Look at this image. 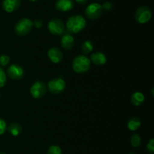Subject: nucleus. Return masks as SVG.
<instances>
[{"instance_id": "f257e3e1", "label": "nucleus", "mask_w": 154, "mask_h": 154, "mask_svg": "<svg viewBox=\"0 0 154 154\" xmlns=\"http://www.w3.org/2000/svg\"><path fill=\"white\" fill-rule=\"evenodd\" d=\"M87 26V21L81 15L71 16L66 22V29L71 33H78Z\"/></svg>"}, {"instance_id": "f03ea898", "label": "nucleus", "mask_w": 154, "mask_h": 154, "mask_svg": "<svg viewBox=\"0 0 154 154\" xmlns=\"http://www.w3.org/2000/svg\"><path fill=\"white\" fill-rule=\"evenodd\" d=\"M91 61L85 55H78L74 58L72 62V68L75 72L84 73L87 72L90 67Z\"/></svg>"}, {"instance_id": "7ed1b4c3", "label": "nucleus", "mask_w": 154, "mask_h": 154, "mask_svg": "<svg viewBox=\"0 0 154 154\" xmlns=\"http://www.w3.org/2000/svg\"><path fill=\"white\" fill-rule=\"evenodd\" d=\"M33 27V22L29 18H22L16 24L14 32L17 36H24L29 34Z\"/></svg>"}, {"instance_id": "20e7f679", "label": "nucleus", "mask_w": 154, "mask_h": 154, "mask_svg": "<svg viewBox=\"0 0 154 154\" xmlns=\"http://www.w3.org/2000/svg\"><path fill=\"white\" fill-rule=\"evenodd\" d=\"M152 17V12L147 6H141L137 9L135 12V21L138 24H144L148 22Z\"/></svg>"}, {"instance_id": "39448f33", "label": "nucleus", "mask_w": 154, "mask_h": 154, "mask_svg": "<svg viewBox=\"0 0 154 154\" xmlns=\"http://www.w3.org/2000/svg\"><path fill=\"white\" fill-rule=\"evenodd\" d=\"M48 88L52 94L58 95L66 88V82L62 78H56L51 80L48 84Z\"/></svg>"}, {"instance_id": "423d86ee", "label": "nucleus", "mask_w": 154, "mask_h": 154, "mask_svg": "<svg viewBox=\"0 0 154 154\" xmlns=\"http://www.w3.org/2000/svg\"><path fill=\"white\" fill-rule=\"evenodd\" d=\"M102 5L99 3H92L89 5L85 10V14L87 18L90 20H96L102 14Z\"/></svg>"}, {"instance_id": "0eeeda50", "label": "nucleus", "mask_w": 154, "mask_h": 154, "mask_svg": "<svg viewBox=\"0 0 154 154\" xmlns=\"http://www.w3.org/2000/svg\"><path fill=\"white\" fill-rule=\"evenodd\" d=\"M48 30L53 35H62L65 31V24L60 19L54 18L51 20L48 24Z\"/></svg>"}, {"instance_id": "6e6552de", "label": "nucleus", "mask_w": 154, "mask_h": 154, "mask_svg": "<svg viewBox=\"0 0 154 154\" xmlns=\"http://www.w3.org/2000/svg\"><path fill=\"white\" fill-rule=\"evenodd\" d=\"M47 91L46 85L42 81H37L33 83L30 88V94L34 98H41L45 95Z\"/></svg>"}, {"instance_id": "1a4fd4ad", "label": "nucleus", "mask_w": 154, "mask_h": 154, "mask_svg": "<svg viewBox=\"0 0 154 154\" xmlns=\"http://www.w3.org/2000/svg\"><path fill=\"white\" fill-rule=\"evenodd\" d=\"M7 73L11 79L18 80L23 77L24 70L20 65L12 64L8 68Z\"/></svg>"}, {"instance_id": "9d476101", "label": "nucleus", "mask_w": 154, "mask_h": 154, "mask_svg": "<svg viewBox=\"0 0 154 154\" xmlns=\"http://www.w3.org/2000/svg\"><path fill=\"white\" fill-rule=\"evenodd\" d=\"M48 55L51 61H52L54 63H60L63 59V52L58 48H56V47L50 48L48 52Z\"/></svg>"}, {"instance_id": "9b49d317", "label": "nucleus", "mask_w": 154, "mask_h": 154, "mask_svg": "<svg viewBox=\"0 0 154 154\" xmlns=\"http://www.w3.org/2000/svg\"><path fill=\"white\" fill-rule=\"evenodd\" d=\"M20 5V0H3L2 8L8 13L16 11Z\"/></svg>"}, {"instance_id": "f8f14e48", "label": "nucleus", "mask_w": 154, "mask_h": 154, "mask_svg": "<svg viewBox=\"0 0 154 154\" xmlns=\"http://www.w3.org/2000/svg\"><path fill=\"white\" fill-rule=\"evenodd\" d=\"M75 6L73 0H57L56 8L60 11H69Z\"/></svg>"}, {"instance_id": "ddd939ff", "label": "nucleus", "mask_w": 154, "mask_h": 154, "mask_svg": "<svg viewBox=\"0 0 154 154\" xmlns=\"http://www.w3.org/2000/svg\"><path fill=\"white\" fill-rule=\"evenodd\" d=\"M90 60L96 66H102L106 63L107 57L104 53L96 52L91 54Z\"/></svg>"}, {"instance_id": "4468645a", "label": "nucleus", "mask_w": 154, "mask_h": 154, "mask_svg": "<svg viewBox=\"0 0 154 154\" xmlns=\"http://www.w3.org/2000/svg\"><path fill=\"white\" fill-rule=\"evenodd\" d=\"M75 44V39L71 34L63 35L61 39V45L63 48L66 50H70L73 48Z\"/></svg>"}, {"instance_id": "2eb2a0df", "label": "nucleus", "mask_w": 154, "mask_h": 154, "mask_svg": "<svg viewBox=\"0 0 154 154\" xmlns=\"http://www.w3.org/2000/svg\"><path fill=\"white\" fill-rule=\"evenodd\" d=\"M131 102L133 105L135 106H140L141 104H143L145 100L144 94L140 91H136L131 95Z\"/></svg>"}, {"instance_id": "dca6fc26", "label": "nucleus", "mask_w": 154, "mask_h": 154, "mask_svg": "<svg viewBox=\"0 0 154 154\" xmlns=\"http://www.w3.org/2000/svg\"><path fill=\"white\" fill-rule=\"evenodd\" d=\"M141 119L138 117H136V116H134V117H132L131 119H129V120L128 121L127 123V127L130 131H136L140 126H141Z\"/></svg>"}, {"instance_id": "f3484780", "label": "nucleus", "mask_w": 154, "mask_h": 154, "mask_svg": "<svg viewBox=\"0 0 154 154\" xmlns=\"http://www.w3.org/2000/svg\"><path fill=\"white\" fill-rule=\"evenodd\" d=\"M8 130L13 136H17L22 132V127L17 122H12L9 125Z\"/></svg>"}, {"instance_id": "a211bd4d", "label": "nucleus", "mask_w": 154, "mask_h": 154, "mask_svg": "<svg viewBox=\"0 0 154 154\" xmlns=\"http://www.w3.org/2000/svg\"><path fill=\"white\" fill-rule=\"evenodd\" d=\"M93 43L90 40H87L81 45V51L84 54H88L93 51Z\"/></svg>"}, {"instance_id": "6ab92c4d", "label": "nucleus", "mask_w": 154, "mask_h": 154, "mask_svg": "<svg viewBox=\"0 0 154 154\" xmlns=\"http://www.w3.org/2000/svg\"><path fill=\"white\" fill-rule=\"evenodd\" d=\"M131 144L133 147H138V146L141 145V137L139 136V134H134L131 137Z\"/></svg>"}, {"instance_id": "aec40b11", "label": "nucleus", "mask_w": 154, "mask_h": 154, "mask_svg": "<svg viewBox=\"0 0 154 154\" xmlns=\"http://www.w3.org/2000/svg\"><path fill=\"white\" fill-rule=\"evenodd\" d=\"M47 154H63L62 149L57 145H51L48 149Z\"/></svg>"}, {"instance_id": "412c9836", "label": "nucleus", "mask_w": 154, "mask_h": 154, "mask_svg": "<svg viewBox=\"0 0 154 154\" xmlns=\"http://www.w3.org/2000/svg\"><path fill=\"white\" fill-rule=\"evenodd\" d=\"M6 81H7V76L5 72L4 69L0 66V88L3 87L5 85Z\"/></svg>"}, {"instance_id": "4be33fe9", "label": "nucleus", "mask_w": 154, "mask_h": 154, "mask_svg": "<svg viewBox=\"0 0 154 154\" xmlns=\"http://www.w3.org/2000/svg\"><path fill=\"white\" fill-rule=\"evenodd\" d=\"M10 63V57L6 54H2L0 56V65L2 66H7Z\"/></svg>"}, {"instance_id": "5701e85b", "label": "nucleus", "mask_w": 154, "mask_h": 154, "mask_svg": "<svg viewBox=\"0 0 154 154\" xmlns=\"http://www.w3.org/2000/svg\"><path fill=\"white\" fill-rule=\"evenodd\" d=\"M147 149L150 154H153L154 152V140L153 138L150 139V141L147 143Z\"/></svg>"}, {"instance_id": "b1692460", "label": "nucleus", "mask_w": 154, "mask_h": 154, "mask_svg": "<svg viewBox=\"0 0 154 154\" xmlns=\"http://www.w3.org/2000/svg\"><path fill=\"white\" fill-rule=\"evenodd\" d=\"M6 128H7L6 122L2 119L0 118V135H2V134H3L5 132Z\"/></svg>"}, {"instance_id": "393cba45", "label": "nucleus", "mask_w": 154, "mask_h": 154, "mask_svg": "<svg viewBox=\"0 0 154 154\" xmlns=\"http://www.w3.org/2000/svg\"><path fill=\"white\" fill-rule=\"evenodd\" d=\"M102 9L106 11H110L111 8H112V4H111L110 2H106L104 3L102 5Z\"/></svg>"}, {"instance_id": "a878e982", "label": "nucleus", "mask_w": 154, "mask_h": 154, "mask_svg": "<svg viewBox=\"0 0 154 154\" xmlns=\"http://www.w3.org/2000/svg\"><path fill=\"white\" fill-rule=\"evenodd\" d=\"M33 25H34L36 28L39 29L42 27V25H43V22H42V20H36V21H35L34 23H33Z\"/></svg>"}, {"instance_id": "bb28decb", "label": "nucleus", "mask_w": 154, "mask_h": 154, "mask_svg": "<svg viewBox=\"0 0 154 154\" xmlns=\"http://www.w3.org/2000/svg\"><path fill=\"white\" fill-rule=\"evenodd\" d=\"M76 2L79 3V4H85L87 2V0H75Z\"/></svg>"}, {"instance_id": "cd10ccee", "label": "nucleus", "mask_w": 154, "mask_h": 154, "mask_svg": "<svg viewBox=\"0 0 154 154\" xmlns=\"http://www.w3.org/2000/svg\"><path fill=\"white\" fill-rule=\"evenodd\" d=\"M29 1H30V2H35V1H37V0H29Z\"/></svg>"}, {"instance_id": "c85d7f7f", "label": "nucleus", "mask_w": 154, "mask_h": 154, "mask_svg": "<svg viewBox=\"0 0 154 154\" xmlns=\"http://www.w3.org/2000/svg\"><path fill=\"white\" fill-rule=\"evenodd\" d=\"M0 154H5V152H0Z\"/></svg>"}, {"instance_id": "c756f323", "label": "nucleus", "mask_w": 154, "mask_h": 154, "mask_svg": "<svg viewBox=\"0 0 154 154\" xmlns=\"http://www.w3.org/2000/svg\"><path fill=\"white\" fill-rule=\"evenodd\" d=\"M129 154H135V152H129Z\"/></svg>"}]
</instances>
